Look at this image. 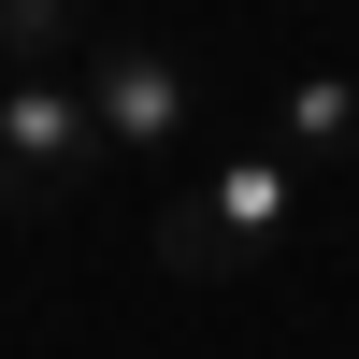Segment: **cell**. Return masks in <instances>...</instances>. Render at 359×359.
<instances>
[{
  "instance_id": "6da1fadb",
  "label": "cell",
  "mask_w": 359,
  "mask_h": 359,
  "mask_svg": "<svg viewBox=\"0 0 359 359\" xmlns=\"http://www.w3.org/2000/svg\"><path fill=\"white\" fill-rule=\"evenodd\" d=\"M287 230H302V158H287L273 130L230 144L201 187H158V273H245V259H273Z\"/></svg>"
},
{
  "instance_id": "7a4b0ae2",
  "label": "cell",
  "mask_w": 359,
  "mask_h": 359,
  "mask_svg": "<svg viewBox=\"0 0 359 359\" xmlns=\"http://www.w3.org/2000/svg\"><path fill=\"white\" fill-rule=\"evenodd\" d=\"M101 172H115V144L86 115V72H0V230L101 201Z\"/></svg>"
},
{
  "instance_id": "3957f363",
  "label": "cell",
  "mask_w": 359,
  "mask_h": 359,
  "mask_svg": "<svg viewBox=\"0 0 359 359\" xmlns=\"http://www.w3.org/2000/svg\"><path fill=\"white\" fill-rule=\"evenodd\" d=\"M86 115H101L115 172H158L172 144L201 130V86H187V57H172V43H101V57H86Z\"/></svg>"
},
{
  "instance_id": "277c9868",
  "label": "cell",
  "mask_w": 359,
  "mask_h": 359,
  "mask_svg": "<svg viewBox=\"0 0 359 359\" xmlns=\"http://www.w3.org/2000/svg\"><path fill=\"white\" fill-rule=\"evenodd\" d=\"M273 144H287L302 172H345V158H359V72H287V86H273Z\"/></svg>"
},
{
  "instance_id": "5b68a950",
  "label": "cell",
  "mask_w": 359,
  "mask_h": 359,
  "mask_svg": "<svg viewBox=\"0 0 359 359\" xmlns=\"http://www.w3.org/2000/svg\"><path fill=\"white\" fill-rule=\"evenodd\" d=\"M0 43H15V72H57V43H72V0H0Z\"/></svg>"
}]
</instances>
